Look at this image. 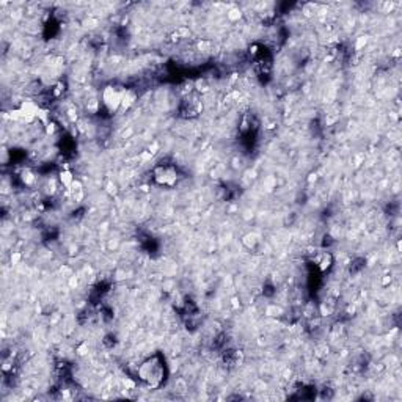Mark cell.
Segmentation results:
<instances>
[{
    "label": "cell",
    "mask_w": 402,
    "mask_h": 402,
    "mask_svg": "<svg viewBox=\"0 0 402 402\" xmlns=\"http://www.w3.org/2000/svg\"><path fill=\"white\" fill-rule=\"evenodd\" d=\"M163 369L165 368H163L162 362L158 357L153 355L140 364L137 368V374L141 382L146 384L150 389H156V386H159L163 381Z\"/></svg>",
    "instance_id": "cell-1"
}]
</instances>
